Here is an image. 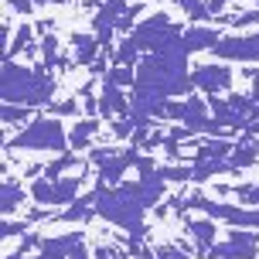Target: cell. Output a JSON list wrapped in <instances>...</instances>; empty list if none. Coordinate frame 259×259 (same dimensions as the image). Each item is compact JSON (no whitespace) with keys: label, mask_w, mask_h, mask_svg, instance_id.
<instances>
[{"label":"cell","mask_w":259,"mask_h":259,"mask_svg":"<svg viewBox=\"0 0 259 259\" xmlns=\"http://www.w3.org/2000/svg\"><path fill=\"white\" fill-rule=\"evenodd\" d=\"M96 188H99V198H96V205H92V215L106 219L109 225L123 229L130 239L140 242L143 235H147V211H150V208L143 205L140 181H123V184H116V188L96 181Z\"/></svg>","instance_id":"6da1fadb"},{"label":"cell","mask_w":259,"mask_h":259,"mask_svg":"<svg viewBox=\"0 0 259 259\" xmlns=\"http://www.w3.org/2000/svg\"><path fill=\"white\" fill-rule=\"evenodd\" d=\"M55 78L52 72L38 65V68H27V65H17L14 58L4 62V82H0V92H4V103L14 106H27V109H38V106H52L55 96Z\"/></svg>","instance_id":"7a4b0ae2"},{"label":"cell","mask_w":259,"mask_h":259,"mask_svg":"<svg viewBox=\"0 0 259 259\" xmlns=\"http://www.w3.org/2000/svg\"><path fill=\"white\" fill-rule=\"evenodd\" d=\"M68 133H65L62 119H48V116H38L31 119L24 130H17L11 140H7V150H52V154H68Z\"/></svg>","instance_id":"3957f363"},{"label":"cell","mask_w":259,"mask_h":259,"mask_svg":"<svg viewBox=\"0 0 259 259\" xmlns=\"http://www.w3.org/2000/svg\"><path fill=\"white\" fill-rule=\"evenodd\" d=\"M181 34H184V24L170 21L167 14H154V17H147L143 24L133 27L130 38L137 41L140 52L154 55V52H170V48H178V45H181Z\"/></svg>","instance_id":"277c9868"},{"label":"cell","mask_w":259,"mask_h":259,"mask_svg":"<svg viewBox=\"0 0 259 259\" xmlns=\"http://www.w3.org/2000/svg\"><path fill=\"white\" fill-rule=\"evenodd\" d=\"M167 119L188 126L191 133H211L215 140L225 133V126H219V123L211 119L208 103H205V99H198V96H191V99H170V103H167Z\"/></svg>","instance_id":"5b68a950"},{"label":"cell","mask_w":259,"mask_h":259,"mask_svg":"<svg viewBox=\"0 0 259 259\" xmlns=\"http://www.w3.org/2000/svg\"><path fill=\"white\" fill-rule=\"evenodd\" d=\"M184 208H194V211H201L215 222H229L235 229H259V208H235V205H225V201H208L205 194L184 198Z\"/></svg>","instance_id":"8992f818"},{"label":"cell","mask_w":259,"mask_h":259,"mask_svg":"<svg viewBox=\"0 0 259 259\" xmlns=\"http://www.w3.org/2000/svg\"><path fill=\"white\" fill-rule=\"evenodd\" d=\"M259 256V232L256 229H232L225 242L208 249V259H256Z\"/></svg>","instance_id":"52a82bcc"},{"label":"cell","mask_w":259,"mask_h":259,"mask_svg":"<svg viewBox=\"0 0 259 259\" xmlns=\"http://www.w3.org/2000/svg\"><path fill=\"white\" fill-rule=\"evenodd\" d=\"M191 85L201 89L211 99V96H222V92H232V68L225 62H208V65H198L191 72Z\"/></svg>","instance_id":"ba28073f"},{"label":"cell","mask_w":259,"mask_h":259,"mask_svg":"<svg viewBox=\"0 0 259 259\" xmlns=\"http://www.w3.org/2000/svg\"><path fill=\"white\" fill-rule=\"evenodd\" d=\"M211 55L219 62H259V34H225Z\"/></svg>","instance_id":"9c48e42d"},{"label":"cell","mask_w":259,"mask_h":259,"mask_svg":"<svg viewBox=\"0 0 259 259\" xmlns=\"http://www.w3.org/2000/svg\"><path fill=\"white\" fill-rule=\"evenodd\" d=\"M222 41V31L219 27H205V24H191L184 27L181 34V48L184 55H198V52H215V45Z\"/></svg>","instance_id":"30bf717a"},{"label":"cell","mask_w":259,"mask_h":259,"mask_svg":"<svg viewBox=\"0 0 259 259\" xmlns=\"http://www.w3.org/2000/svg\"><path fill=\"white\" fill-rule=\"evenodd\" d=\"M82 246V232H65L55 239H41L34 259H72V252Z\"/></svg>","instance_id":"8fae6325"},{"label":"cell","mask_w":259,"mask_h":259,"mask_svg":"<svg viewBox=\"0 0 259 259\" xmlns=\"http://www.w3.org/2000/svg\"><path fill=\"white\" fill-rule=\"evenodd\" d=\"M130 109H133V106H130V99L123 96V89H119V85H113V82H106V85H103V96H99V116L109 119L113 113H119V116L126 119Z\"/></svg>","instance_id":"7c38bea8"},{"label":"cell","mask_w":259,"mask_h":259,"mask_svg":"<svg viewBox=\"0 0 259 259\" xmlns=\"http://www.w3.org/2000/svg\"><path fill=\"white\" fill-rule=\"evenodd\" d=\"M188 225V232L194 235V242H198V256H208V249L215 246V235H219V225H215V219H188L184 222Z\"/></svg>","instance_id":"4fadbf2b"},{"label":"cell","mask_w":259,"mask_h":259,"mask_svg":"<svg viewBox=\"0 0 259 259\" xmlns=\"http://www.w3.org/2000/svg\"><path fill=\"white\" fill-rule=\"evenodd\" d=\"M208 109H211V119L225 130H246V123H249V119L239 116L232 106H229V99H222V96H211V99H208Z\"/></svg>","instance_id":"5bb4252c"},{"label":"cell","mask_w":259,"mask_h":259,"mask_svg":"<svg viewBox=\"0 0 259 259\" xmlns=\"http://www.w3.org/2000/svg\"><path fill=\"white\" fill-rule=\"evenodd\" d=\"M140 191H143V205H147V208H157V205H160V198H167V181H164L160 167L140 178Z\"/></svg>","instance_id":"9a60e30c"},{"label":"cell","mask_w":259,"mask_h":259,"mask_svg":"<svg viewBox=\"0 0 259 259\" xmlns=\"http://www.w3.org/2000/svg\"><path fill=\"white\" fill-rule=\"evenodd\" d=\"M72 48H75V65H96V55L103 45L96 34H72Z\"/></svg>","instance_id":"2e32d148"},{"label":"cell","mask_w":259,"mask_h":259,"mask_svg":"<svg viewBox=\"0 0 259 259\" xmlns=\"http://www.w3.org/2000/svg\"><path fill=\"white\" fill-rule=\"evenodd\" d=\"M215 174H235V170H232L229 160H198L191 167V184H205V181H211Z\"/></svg>","instance_id":"e0dca14e"},{"label":"cell","mask_w":259,"mask_h":259,"mask_svg":"<svg viewBox=\"0 0 259 259\" xmlns=\"http://www.w3.org/2000/svg\"><path fill=\"white\" fill-rule=\"evenodd\" d=\"M235 150V143H229L225 137H219V140H205L201 147H198V154H194V164L198 160H229Z\"/></svg>","instance_id":"ac0fdd59"},{"label":"cell","mask_w":259,"mask_h":259,"mask_svg":"<svg viewBox=\"0 0 259 259\" xmlns=\"http://www.w3.org/2000/svg\"><path fill=\"white\" fill-rule=\"evenodd\" d=\"M4 201H0V211H4V215H7V219H11L14 211H17V208L24 205V198H27V191L24 188H21V184L17 181H4Z\"/></svg>","instance_id":"d6986e66"},{"label":"cell","mask_w":259,"mask_h":259,"mask_svg":"<svg viewBox=\"0 0 259 259\" xmlns=\"http://www.w3.org/2000/svg\"><path fill=\"white\" fill-rule=\"evenodd\" d=\"M103 126V119H78L75 126H72V133H68V140H72V150H82V147H89L92 133Z\"/></svg>","instance_id":"ffe728a7"},{"label":"cell","mask_w":259,"mask_h":259,"mask_svg":"<svg viewBox=\"0 0 259 259\" xmlns=\"http://www.w3.org/2000/svg\"><path fill=\"white\" fill-rule=\"evenodd\" d=\"M113 65H123V68H137V65H140V48H137V41L130 38V34L116 45V52H113Z\"/></svg>","instance_id":"44dd1931"},{"label":"cell","mask_w":259,"mask_h":259,"mask_svg":"<svg viewBox=\"0 0 259 259\" xmlns=\"http://www.w3.org/2000/svg\"><path fill=\"white\" fill-rule=\"evenodd\" d=\"M78 188H82V178H62V181H55V205H75Z\"/></svg>","instance_id":"7402d4cb"},{"label":"cell","mask_w":259,"mask_h":259,"mask_svg":"<svg viewBox=\"0 0 259 259\" xmlns=\"http://www.w3.org/2000/svg\"><path fill=\"white\" fill-rule=\"evenodd\" d=\"M41 58H45V68H55V65H68V58L58 55V38L55 34H41Z\"/></svg>","instance_id":"603a6c76"},{"label":"cell","mask_w":259,"mask_h":259,"mask_svg":"<svg viewBox=\"0 0 259 259\" xmlns=\"http://www.w3.org/2000/svg\"><path fill=\"white\" fill-rule=\"evenodd\" d=\"M219 194H235L249 205H259V184H222Z\"/></svg>","instance_id":"cb8c5ba5"},{"label":"cell","mask_w":259,"mask_h":259,"mask_svg":"<svg viewBox=\"0 0 259 259\" xmlns=\"http://www.w3.org/2000/svg\"><path fill=\"white\" fill-rule=\"evenodd\" d=\"M31 198L38 201V205H55V184L48 181V178H38V181L31 184Z\"/></svg>","instance_id":"d4e9b609"},{"label":"cell","mask_w":259,"mask_h":259,"mask_svg":"<svg viewBox=\"0 0 259 259\" xmlns=\"http://www.w3.org/2000/svg\"><path fill=\"white\" fill-rule=\"evenodd\" d=\"M106 82H113V85H119V89H123V85L133 89V85H137V68H123V65H116V68L106 75Z\"/></svg>","instance_id":"484cf974"},{"label":"cell","mask_w":259,"mask_h":259,"mask_svg":"<svg viewBox=\"0 0 259 259\" xmlns=\"http://www.w3.org/2000/svg\"><path fill=\"white\" fill-rule=\"evenodd\" d=\"M31 34H34V27H31V24H21V27H17V34H14L11 48H7V58H14L21 48H27V45H31Z\"/></svg>","instance_id":"4316f807"},{"label":"cell","mask_w":259,"mask_h":259,"mask_svg":"<svg viewBox=\"0 0 259 259\" xmlns=\"http://www.w3.org/2000/svg\"><path fill=\"white\" fill-rule=\"evenodd\" d=\"M31 116V109H27V106H14V103H4V123H7V126H14V123H24V119Z\"/></svg>","instance_id":"83f0119b"},{"label":"cell","mask_w":259,"mask_h":259,"mask_svg":"<svg viewBox=\"0 0 259 259\" xmlns=\"http://www.w3.org/2000/svg\"><path fill=\"white\" fill-rule=\"evenodd\" d=\"M160 174H164V181H181V184H188L191 181V167H160Z\"/></svg>","instance_id":"f1b7e54d"},{"label":"cell","mask_w":259,"mask_h":259,"mask_svg":"<svg viewBox=\"0 0 259 259\" xmlns=\"http://www.w3.org/2000/svg\"><path fill=\"white\" fill-rule=\"evenodd\" d=\"M48 113H55V116H68V113H75V116H78V103H75V99H65V103H52V106H48Z\"/></svg>","instance_id":"f546056e"},{"label":"cell","mask_w":259,"mask_h":259,"mask_svg":"<svg viewBox=\"0 0 259 259\" xmlns=\"http://www.w3.org/2000/svg\"><path fill=\"white\" fill-rule=\"evenodd\" d=\"M96 259H130V252H123L116 246H99L96 249Z\"/></svg>","instance_id":"4dcf8cb0"},{"label":"cell","mask_w":259,"mask_h":259,"mask_svg":"<svg viewBox=\"0 0 259 259\" xmlns=\"http://www.w3.org/2000/svg\"><path fill=\"white\" fill-rule=\"evenodd\" d=\"M154 259H188V252H181L178 246H160L154 249Z\"/></svg>","instance_id":"1f68e13d"},{"label":"cell","mask_w":259,"mask_h":259,"mask_svg":"<svg viewBox=\"0 0 259 259\" xmlns=\"http://www.w3.org/2000/svg\"><path fill=\"white\" fill-rule=\"evenodd\" d=\"M133 119H116V123H113V133H116L119 140H126V137H133Z\"/></svg>","instance_id":"d6a6232c"},{"label":"cell","mask_w":259,"mask_h":259,"mask_svg":"<svg viewBox=\"0 0 259 259\" xmlns=\"http://www.w3.org/2000/svg\"><path fill=\"white\" fill-rule=\"evenodd\" d=\"M0 232H4L7 239H11V235H17V232L24 235V232H27V225H24V222H14V219H7L4 225H0Z\"/></svg>","instance_id":"836d02e7"},{"label":"cell","mask_w":259,"mask_h":259,"mask_svg":"<svg viewBox=\"0 0 259 259\" xmlns=\"http://www.w3.org/2000/svg\"><path fill=\"white\" fill-rule=\"evenodd\" d=\"M11 4V11H17V14H31L34 11V0H7Z\"/></svg>","instance_id":"e575fe53"},{"label":"cell","mask_w":259,"mask_h":259,"mask_svg":"<svg viewBox=\"0 0 259 259\" xmlns=\"http://www.w3.org/2000/svg\"><path fill=\"white\" fill-rule=\"evenodd\" d=\"M137 170H140V178H143V174H150V170H157V160H154V157H140V164H137Z\"/></svg>","instance_id":"d590c367"},{"label":"cell","mask_w":259,"mask_h":259,"mask_svg":"<svg viewBox=\"0 0 259 259\" xmlns=\"http://www.w3.org/2000/svg\"><path fill=\"white\" fill-rule=\"evenodd\" d=\"M225 4H232V0H205L208 17H211V14H222V7H225Z\"/></svg>","instance_id":"8d00e7d4"},{"label":"cell","mask_w":259,"mask_h":259,"mask_svg":"<svg viewBox=\"0 0 259 259\" xmlns=\"http://www.w3.org/2000/svg\"><path fill=\"white\" fill-rule=\"evenodd\" d=\"M164 150H167V157H181V150H178V140L174 137H164V143H160Z\"/></svg>","instance_id":"74e56055"},{"label":"cell","mask_w":259,"mask_h":259,"mask_svg":"<svg viewBox=\"0 0 259 259\" xmlns=\"http://www.w3.org/2000/svg\"><path fill=\"white\" fill-rule=\"evenodd\" d=\"M72 259H89V249H85V246H78L75 252H72Z\"/></svg>","instance_id":"f35d334b"},{"label":"cell","mask_w":259,"mask_h":259,"mask_svg":"<svg viewBox=\"0 0 259 259\" xmlns=\"http://www.w3.org/2000/svg\"><path fill=\"white\" fill-rule=\"evenodd\" d=\"M249 78H252V82H259V68H249Z\"/></svg>","instance_id":"ab89813d"},{"label":"cell","mask_w":259,"mask_h":259,"mask_svg":"<svg viewBox=\"0 0 259 259\" xmlns=\"http://www.w3.org/2000/svg\"><path fill=\"white\" fill-rule=\"evenodd\" d=\"M7 259H24V256H21V252H11V256H7Z\"/></svg>","instance_id":"60d3db41"},{"label":"cell","mask_w":259,"mask_h":259,"mask_svg":"<svg viewBox=\"0 0 259 259\" xmlns=\"http://www.w3.org/2000/svg\"><path fill=\"white\" fill-rule=\"evenodd\" d=\"M41 4H52V0H34V7H41Z\"/></svg>","instance_id":"b9f144b4"}]
</instances>
